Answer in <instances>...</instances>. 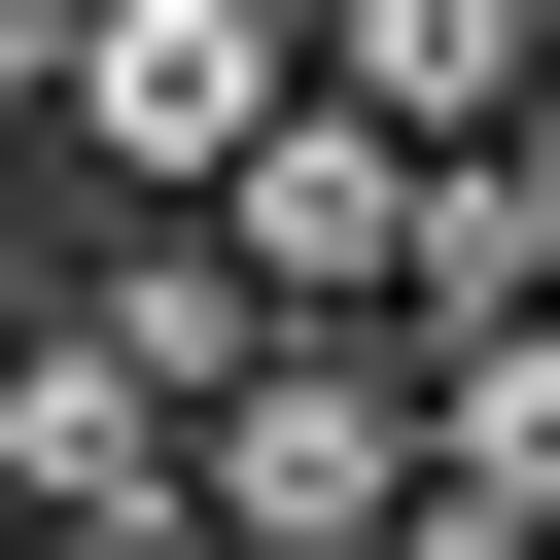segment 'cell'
<instances>
[{"instance_id":"1","label":"cell","mask_w":560,"mask_h":560,"mask_svg":"<svg viewBox=\"0 0 560 560\" xmlns=\"http://www.w3.org/2000/svg\"><path fill=\"white\" fill-rule=\"evenodd\" d=\"M175 525H210V560H420V350H385V315H280V350L175 420Z\"/></svg>"},{"instance_id":"2","label":"cell","mask_w":560,"mask_h":560,"mask_svg":"<svg viewBox=\"0 0 560 560\" xmlns=\"http://www.w3.org/2000/svg\"><path fill=\"white\" fill-rule=\"evenodd\" d=\"M280 105H315V0H70V105L35 140H70V210H210Z\"/></svg>"},{"instance_id":"3","label":"cell","mask_w":560,"mask_h":560,"mask_svg":"<svg viewBox=\"0 0 560 560\" xmlns=\"http://www.w3.org/2000/svg\"><path fill=\"white\" fill-rule=\"evenodd\" d=\"M210 280H245V315H385V350H420V140H385V105H280V140L210 175Z\"/></svg>"},{"instance_id":"4","label":"cell","mask_w":560,"mask_h":560,"mask_svg":"<svg viewBox=\"0 0 560 560\" xmlns=\"http://www.w3.org/2000/svg\"><path fill=\"white\" fill-rule=\"evenodd\" d=\"M420 560H560V315L420 350Z\"/></svg>"},{"instance_id":"5","label":"cell","mask_w":560,"mask_h":560,"mask_svg":"<svg viewBox=\"0 0 560 560\" xmlns=\"http://www.w3.org/2000/svg\"><path fill=\"white\" fill-rule=\"evenodd\" d=\"M0 525H175V385H140L105 315H35V350H0Z\"/></svg>"},{"instance_id":"6","label":"cell","mask_w":560,"mask_h":560,"mask_svg":"<svg viewBox=\"0 0 560 560\" xmlns=\"http://www.w3.org/2000/svg\"><path fill=\"white\" fill-rule=\"evenodd\" d=\"M315 105H385V140L455 175V140H525V105H560V0H315Z\"/></svg>"},{"instance_id":"7","label":"cell","mask_w":560,"mask_h":560,"mask_svg":"<svg viewBox=\"0 0 560 560\" xmlns=\"http://www.w3.org/2000/svg\"><path fill=\"white\" fill-rule=\"evenodd\" d=\"M70 245H105V210H70V140H0V315H70Z\"/></svg>"}]
</instances>
